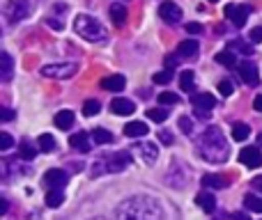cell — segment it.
<instances>
[{
	"mask_svg": "<svg viewBox=\"0 0 262 220\" xmlns=\"http://www.w3.org/2000/svg\"><path fill=\"white\" fill-rule=\"evenodd\" d=\"M219 92H221L223 96H230L232 94V83L230 81H221L219 83Z\"/></svg>",
	"mask_w": 262,
	"mask_h": 220,
	"instance_id": "ab89813d",
	"label": "cell"
},
{
	"mask_svg": "<svg viewBox=\"0 0 262 220\" xmlns=\"http://www.w3.org/2000/svg\"><path fill=\"white\" fill-rule=\"evenodd\" d=\"M74 30L78 37L88 41H104L106 39V28L97 21L95 16H88V14H78L74 18Z\"/></svg>",
	"mask_w": 262,
	"mask_h": 220,
	"instance_id": "3957f363",
	"label": "cell"
},
{
	"mask_svg": "<svg viewBox=\"0 0 262 220\" xmlns=\"http://www.w3.org/2000/svg\"><path fill=\"white\" fill-rule=\"evenodd\" d=\"M35 154H37V149L32 147L30 142H21V147H18V156H21L23 161H32Z\"/></svg>",
	"mask_w": 262,
	"mask_h": 220,
	"instance_id": "1f68e13d",
	"label": "cell"
},
{
	"mask_svg": "<svg viewBox=\"0 0 262 220\" xmlns=\"http://www.w3.org/2000/svg\"><path fill=\"white\" fill-rule=\"evenodd\" d=\"M195 144H198V154L209 163H223L228 158V154H230L226 135H223L221 129H216V126L205 129V133L195 140Z\"/></svg>",
	"mask_w": 262,
	"mask_h": 220,
	"instance_id": "7a4b0ae2",
	"label": "cell"
},
{
	"mask_svg": "<svg viewBox=\"0 0 262 220\" xmlns=\"http://www.w3.org/2000/svg\"><path fill=\"white\" fill-rule=\"evenodd\" d=\"M209 3H219V0H209Z\"/></svg>",
	"mask_w": 262,
	"mask_h": 220,
	"instance_id": "816d5d0a",
	"label": "cell"
},
{
	"mask_svg": "<svg viewBox=\"0 0 262 220\" xmlns=\"http://www.w3.org/2000/svg\"><path fill=\"white\" fill-rule=\"evenodd\" d=\"M239 76L242 81L246 83V85H258L260 83V76H258V64L251 62V60H244V62H239Z\"/></svg>",
	"mask_w": 262,
	"mask_h": 220,
	"instance_id": "30bf717a",
	"label": "cell"
},
{
	"mask_svg": "<svg viewBox=\"0 0 262 220\" xmlns=\"http://www.w3.org/2000/svg\"><path fill=\"white\" fill-rule=\"evenodd\" d=\"M0 209H3V213H7V209H9V204H7V200H3V207H0Z\"/></svg>",
	"mask_w": 262,
	"mask_h": 220,
	"instance_id": "681fc988",
	"label": "cell"
},
{
	"mask_svg": "<svg viewBox=\"0 0 262 220\" xmlns=\"http://www.w3.org/2000/svg\"><path fill=\"white\" fill-rule=\"evenodd\" d=\"M239 161L246 167H260L262 165V152L258 147H244L239 152Z\"/></svg>",
	"mask_w": 262,
	"mask_h": 220,
	"instance_id": "7c38bea8",
	"label": "cell"
},
{
	"mask_svg": "<svg viewBox=\"0 0 262 220\" xmlns=\"http://www.w3.org/2000/svg\"><path fill=\"white\" fill-rule=\"evenodd\" d=\"M177 60H180V55H168V58H166V67L168 69L177 67Z\"/></svg>",
	"mask_w": 262,
	"mask_h": 220,
	"instance_id": "b9f144b4",
	"label": "cell"
},
{
	"mask_svg": "<svg viewBox=\"0 0 262 220\" xmlns=\"http://www.w3.org/2000/svg\"><path fill=\"white\" fill-rule=\"evenodd\" d=\"M198 51H200L198 39H184L180 46H177V55L184 60H195L198 58Z\"/></svg>",
	"mask_w": 262,
	"mask_h": 220,
	"instance_id": "4fadbf2b",
	"label": "cell"
},
{
	"mask_svg": "<svg viewBox=\"0 0 262 220\" xmlns=\"http://www.w3.org/2000/svg\"><path fill=\"white\" fill-rule=\"evenodd\" d=\"M111 110L115 112V115H131V112H136V104L129 99H124V96H118V99L111 101Z\"/></svg>",
	"mask_w": 262,
	"mask_h": 220,
	"instance_id": "5bb4252c",
	"label": "cell"
},
{
	"mask_svg": "<svg viewBox=\"0 0 262 220\" xmlns=\"http://www.w3.org/2000/svg\"><path fill=\"white\" fill-rule=\"evenodd\" d=\"M184 28L189 35H203V26H200V23H186Z\"/></svg>",
	"mask_w": 262,
	"mask_h": 220,
	"instance_id": "60d3db41",
	"label": "cell"
},
{
	"mask_svg": "<svg viewBox=\"0 0 262 220\" xmlns=\"http://www.w3.org/2000/svg\"><path fill=\"white\" fill-rule=\"evenodd\" d=\"M131 165V154L129 152H115L106 156V172H122Z\"/></svg>",
	"mask_w": 262,
	"mask_h": 220,
	"instance_id": "ba28073f",
	"label": "cell"
},
{
	"mask_svg": "<svg viewBox=\"0 0 262 220\" xmlns=\"http://www.w3.org/2000/svg\"><path fill=\"white\" fill-rule=\"evenodd\" d=\"M195 202H198V207L207 213H212L214 209H216V200H214V195H209V193H200L198 198H195Z\"/></svg>",
	"mask_w": 262,
	"mask_h": 220,
	"instance_id": "603a6c76",
	"label": "cell"
},
{
	"mask_svg": "<svg viewBox=\"0 0 262 220\" xmlns=\"http://www.w3.org/2000/svg\"><path fill=\"white\" fill-rule=\"evenodd\" d=\"M14 74V60L9 53H0V78H3L5 83L12 78Z\"/></svg>",
	"mask_w": 262,
	"mask_h": 220,
	"instance_id": "ac0fdd59",
	"label": "cell"
},
{
	"mask_svg": "<svg viewBox=\"0 0 262 220\" xmlns=\"http://www.w3.org/2000/svg\"><path fill=\"white\" fill-rule=\"evenodd\" d=\"M191 106H193L195 115H198L200 119H209L214 106H216V99H214L212 94H207V92H203V94H193V96H191Z\"/></svg>",
	"mask_w": 262,
	"mask_h": 220,
	"instance_id": "5b68a950",
	"label": "cell"
},
{
	"mask_svg": "<svg viewBox=\"0 0 262 220\" xmlns=\"http://www.w3.org/2000/svg\"><path fill=\"white\" fill-rule=\"evenodd\" d=\"M251 184H253V188H255V190H260V193H262V177H258V179H253Z\"/></svg>",
	"mask_w": 262,
	"mask_h": 220,
	"instance_id": "c3c4849f",
	"label": "cell"
},
{
	"mask_svg": "<svg viewBox=\"0 0 262 220\" xmlns=\"http://www.w3.org/2000/svg\"><path fill=\"white\" fill-rule=\"evenodd\" d=\"M92 220H106V218H92Z\"/></svg>",
	"mask_w": 262,
	"mask_h": 220,
	"instance_id": "f907efd6",
	"label": "cell"
},
{
	"mask_svg": "<svg viewBox=\"0 0 262 220\" xmlns=\"http://www.w3.org/2000/svg\"><path fill=\"white\" fill-rule=\"evenodd\" d=\"M228 48H230V51H239V53H244V55H253V46L246 44L244 39H230Z\"/></svg>",
	"mask_w": 262,
	"mask_h": 220,
	"instance_id": "f1b7e54d",
	"label": "cell"
},
{
	"mask_svg": "<svg viewBox=\"0 0 262 220\" xmlns=\"http://www.w3.org/2000/svg\"><path fill=\"white\" fill-rule=\"evenodd\" d=\"M39 149H41L44 154H51V152H55V149H58V142H55L53 135L41 133V135H39Z\"/></svg>",
	"mask_w": 262,
	"mask_h": 220,
	"instance_id": "484cf974",
	"label": "cell"
},
{
	"mask_svg": "<svg viewBox=\"0 0 262 220\" xmlns=\"http://www.w3.org/2000/svg\"><path fill=\"white\" fill-rule=\"evenodd\" d=\"M253 108L258 110V112H262V94H258V96L253 99Z\"/></svg>",
	"mask_w": 262,
	"mask_h": 220,
	"instance_id": "f6af8a7d",
	"label": "cell"
},
{
	"mask_svg": "<svg viewBox=\"0 0 262 220\" xmlns=\"http://www.w3.org/2000/svg\"><path fill=\"white\" fill-rule=\"evenodd\" d=\"M147 124L145 121H129L127 126H124V135L127 138H140V135H147Z\"/></svg>",
	"mask_w": 262,
	"mask_h": 220,
	"instance_id": "d6986e66",
	"label": "cell"
},
{
	"mask_svg": "<svg viewBox=\"0 0 262 220\" xmlns=\"http://www.w3.org/2000/svg\"><path fill=\"white\" fill-rule=\"evenodd\" d=\"M251 7L249 5H226V18H230L232 26L244 28L246 21H249Z\"/></svg>",
	"mask_w": 262,
	"mask_h": 220,
	"instance_id": "52a82bcc",
	"label": "cell"
},
{
	"mask_svg": "<svg viewBox=\"0 0 262 220\" xmlns=\"http://www.w3.org/2000/svg\"><path fill=\"white\" fill-rule=\"evenodd\" d=\"M159 16H161L168 26H177V23L182 21V9L177 7L175 3L166 0V3H161V7H159Z\"/></svg>",
	"mask_w": 262,
	"mask_h": 220,
	"instance_id": "9c48e42d",
	"label": "cell"
},
{
	"mask_svg": "<svg viewBox=\"0 0 262 220\" xmlns=\"http://www.w3.org/2000/svg\"><path fill=\"white\" fill-rule=\"evenodd\" d=\"M108 14H111V18H113V23L118 28H122L124 23H127V7H124L122 3H113V5H111Z\"/></svg>",
	"mask_w": 262,
	"mask_h": 220,
	"instance_id": "e0dca14e",
	"label": "cell"
},
{
	"mask_svg": "<svg viewBox=\"0 0 262 220\" xmlns=\"http://www.w3.org/2000/svg\"><path fill=\"white\" fill-rule=\"evenodd\" d=\"M180 87H182V92H193L195 90V85H193V71H191V69H184V71H182Z\"/></svg>",
	"mask_w": 262,
	"mask_h": 220,
	"instance_id": "4316f807",
	"label": "cell"
},
{
	"mask_svg": "<svg viewBox=\"0 0 262 220\" xmlns=\"http://www.w3.org/2000/svg\"><path fill=\"white\" fill-rule=\"evenodd\" d=\"M76 71H78V64L76 62H58V64H46V67H41V76L58 78V81L72 78Z\"/></svg>",
	"mask_w": 262,
	"mask_h": 220,
	"instance_id": "277c9868",
	"label": "cell"
},
{
	"mask_svg": "<svg viewBox=\"0 0 262 220\" xmlns=\"http://www.w3.org/2000/svg\"><path fill=\"white\" fill-rule=\"evenodd\" d=\"M244 204H246V209H251V211L262 213V198H258V195L249 193V195L244 198Z\"/></svg>",
	"mask_w": 262,
	"mask_h": 220,
	"instance_id": "4dcf8cb0",
	"label": "cell"
},
{
	"mask_svg": "<svg viewBox=\"0 0 262 220\" xmlns=\"http://www.w3.org/2000/svg\"><path fill=\"white\" fill-rule=\"evenodd\" d=\"M159 104L161 106H175V104H180V96L172 94V92H161V94H159Z\"/></svg>",
	"mask_w": 262,
	"mask_h": 220,
	"instance_id": "836d02e7",
	"label": "cell"
},
{
	"mask_svg": "<svg viewBox=\"0 0 262 220\" xmlns=\"http://www.w3.org/2000/svg\"><path fill=\"white\" fill-rule=\"evenodd\" d=\"M99 108H101V104L97 99H88L85 104H83V115L92 117V115H97V112H99Z\"/></svg>",
	"mask_w": 262,
	"mask_h": 220,
	"instance_id": "d6a6232c",
	"label": "cell"
},
{
	"mask_svg": "<svg viewBox=\"0 0 262 220\" xmlns=\"http://www.w3.org/2000/svg\"><path fill=\"white\" fill-rule=\"evenodd\" d=\"M49 26H51V28H55V30H62V23L55 21V18H49Z\"/></svg>",
	"mask_w": 262,
	"mask_h": 220,
	"instance_id": "7dc6e473",
	"label": "cell"
},
{
	"mask_svg": "<svg viewBox=\"0 0 262 220\" xmlns=\"http://www.w3.org/2000/svg\"><path fill=\"white\" fill-rule=\"evenodd\" d=\"M72 124H74V112L72 110H60L58 115H55V126H58V129L67 131V129H72Z\"/></svg>",
	"mask_w": 262,
	"mask_h": 220,
	"instance_id": "44dd1931",
	"label": "cell"
},
{
	"mask_svg": "<svg viewBox=\"0 0 262 220\" xmlns=\"http://www.w3.org/2000/svg\"><path fill=\"white\" fill-rule=\"evenodd\" d=\"M251 135V129L249 124H242V121H237V124H232V138L239 142V140H246Z\"/></svg>",
	"mask_w": 262,
	"mask_h": 220,
	"instance_id": "f546056e",
	"label": "cell"
},
{
	"mask_svg": "<svg viewBox=\"0 0 262 220\" xmlns=\"http://www.w3.org/2000/svg\"><path fill=\"white\" fill-rule=\"evenodd\" d=\"M138 147V154H140V158H143L147 165H152V163H157V158H159V149H157V144H152V142H143V144H136Z\"/></svg>",
	"mask_w": 262,
	"mask_h": 220,
	"instance_id": "2e32d148",
	"label": "cell"
},
{
	"mask_svg": "<svg viewBox=\"0 0 262 220\" xmlns=\"http://www.w3.org/2000/svg\"><path fill=\"white\" fill-rule=\"evenodd\" d=\"M12 147H14V140H12V135L5 131V133L0 135V149H5V152H7V149H12Z\"/></svg>",
	"mask_w": 262,
	"mask_h": 220,
	"instance_id": "74e56055",
	"label": "cell"
},
{
	"mask_svg": "<svg viewBox=\"0 0 262 220\" xmlns=\"http://www.w3.org/2000/svg\"><path fill=\"white\" fill-rule=\"evenodd\" d=\"M147 117L152 121H163V119H168V110H163V108H152V110H147Z\"/></svg>",
	"mask_w": 262,
	"mask_h": 220,
	"instance_id": "d590c367",
	"label": "cell"
},
{
	"mask_svg": "<svg viewBox=\"0 0 262 220\" xmlns=\"http://www.w3.org/2000/svg\"><path fill=\"white\" fill-rule=\"evenodd\" d=\"M216 62L223 64L226 69H237V55L232 53L230 48H228V51H221V53L216 55Z\"/></svg>",
	"mask_w": 262,
	"mask_h": 220,
	"instance_id": "7402d4cb",
	"label": "cell"
},
{
	"mask_svg": "<svg viewBox=\"0 0 262 220\" xmlns=\"http://www.w3.org/2000/svg\"><path fill=\"white\" fill-rule=\"evenodd\" d=\"M92 140L97 144H108V142H113V133L106 129H92Z\"/></svg>",
	"mask_w": 262,
	"mask_h": 220,
	"instance_id": "83f0119b",
	"label": "cell"
},
{
	"mask_svg": "<svg viewBox=\"0 0 262 220\" xmlns=\"http://www.w3.org/2000/svg\"><path fill=\"white\" fill-rule=\"evenodd\" d=\"M260 142H262V135H260Z\"/></svg>",
	"mask_w": 262,
	"mask_h": 220,
	"instance_id": "f5cc1de1",
	"label": "cell"
},
{
	"mask_svg": "<svg viewBox=\"0 0 262 220\" xmlns=\"http://www.w3.org/2000/svg\"><path fill=\"white\" fill-rule=\"evenodd\" d=\"M14 119V110L12 108H3V121H12Z\"/></svg>",
	"mask_w": 262,
	"mask_h": 220,
	"instance_id": "ee69618b",
	"label": "cell"
},
{
	"mask_svg": "<svg viewBox=\"0 0 262 220\" xmlns=\"http://www.w3.org/2000/svg\"><path fill=\"white\" fill-rule=\"evenodd\" d=\"M172 81V74H170V69H166V71H159V74H154V83L157 85H168V83Z\"/></svg>",
	"mask_w": 262,
	"mask_h": 220,
	"instance_id": "e575fe53",
	"label": "cell"
},
{
	"mask_svg": "<svg viewBox=\"0 0 262 220\" xmlns=\"http://www.w3.org/2000/svg\"><path fill=\"white\" fill-rule=\"evenodd\" d=\"M67 181H69V175L64 170H60V167H53V170H49L44 175V184L49 188H62Z\"/></svg>",
	"mask_w": 262,
	"mask_h": 220,
	"instance_id": "8fae6325",
	"label": "cell"
},
{
	"mask_svg": "<svg viewBox=\"0 0 262 220\" xmlns=\"http://www.w3.org/2000/svg\"><path fill=\"white\" fill-rule=\"evenodd\" d=\"M203 186H207V188H226L228 186V179L221 175H205L203 177Z\"/></svg>",
	"mask_w": 262,
	"mask_h": 220,
	"instance_id": "cb8c5ba5",
	"label": "cell"
},
{
	"mask_svg": "<svg viewBox=\"0 0 262 220\" xmlns=\"http://www.w3.org/2000/svg\"><path fill=\"white\" fill-rule=\"evenodd\" d=\"M249 39H251V44H260V41H262V26H258V28H253V30H251Z\"/></svg>",
	"mask_w": 262,
	"mask_h": 220,
	"instance_id": "f35d334b",
	"label": "cell"
},
{
	"mask_svg": "<svg viewBox=\"0 0 262 220\" xmlns=\"http://www.w3.org/2000/svg\"><path fill=\"white\" fill-rule=\"evenodd\" d=\"M118 220H166V211L154 198L134 195L115 209Z\"/></svg>",
	"mask_w": 262,
	"mask_h": 220,
	"instance_id": "6da1fadb",
	"label": "cell"
},
{
	"mask_svg": "<svg viewBox=\"0 0 262 220\" xmlns=\"http://www.w3.org/2000/svg\"><path fill=\"white\" fill-rule=\"evenodd\" d=\"M159 140H161V142H166V144H170L172 142V133H168V131H161V133H159Z\"/></svg>",
	"mask_w": 262,
	"mask_h": 220,
	"instance_id": "7bdbcfd3",
	"label": "cell"
},
{
	"mask_svg": "<svg viewBox=\"0 0 262 220\" xmlns=\"http://www.w3.org/2000/svg\"><path fill=\"white\" fill-rule=\"evenodd\" d=\"M230 220H251V218L246 216V213H239V211H237V213H232V216H230Z\"/></svg>",
	"mask_w": 262,
	"mask_h": 220,
	"instance_id": "bcb514c9",
	"label": "cell"
},
{
	"mask_svg": "<svg viewBox=\"0 0 262 220\" xmlns=\"http://www.w3.org/2000/svg\"><path fill=\"white\" fill-rule=\"evenodd\" d=\"M69 144H72L74 149H78V152H90V140H88V133H74L72 138H69Z\"/></svg>",
	"mask_w": 262,
	"mask_h": 220,
	"instance_id": "ffe728a7",
	"label": "cell"
},
{
	"mask_svg": "<svg viewBox=\"0 0 262 220\" xmlns=\"http://www.w3.org/2000/svg\"><path fill=\"white\" fill-rule=\"evenodd\" d=\"M30 12H32L30 0H9L5 5V16L9 21H23V18L30 16Z\"/></svg>",
	"mask_w": 262,
	"mask_h": 220,
	"instance_id": "8992f818",
	"label": "cell"
},
{
	"mask_svg": "<svg viewBox=\"0 0 262 220\" xmlns=\"http://www.w3.org/2000/svg\"><path fill=\"white\" fill-rule=\"evenodd\" d=\"M177 124H180L182 133H186V135L193 133V121H191V117H180V121H177Z\"/></svg>",
	"mask_w": 262,
	"mask_h": 220,
	"instance_id": "8d00e7d4",
	"label": "cell"
},
{
	"mask_svg": "<svg viewBox=\"0 0 262 220\" xmlns=\"http://www.w3.org/2000/svg\"><path fill=\"white\" fill-rule=\"evenodd\" d=\"M62 202H64V195H62V190L60 188H51L49 193H46V207L58 209Z\"/></svg>",
	"mask_w": 262,
	"mask_h": 220,
	"instance_id": "d4e9b609",
	"label": "cell"
},
{
	"mask_svg": "<svg viewBox=\"0 0 262 220\" xmlns=\"http://www.w3.org/2000/svg\"><path fill=\"white\" fill-rule=\"evenodd\" d=\"M124 85H127V78H124L122 74H113V76H106L104 81H101V87L108 92H122Z\"/></svg>",
	"mask_w": 262,
	"mask_h": 220,
	"instance_id": "9a60e30c",
	"label": "cell"
}]
</instances>
